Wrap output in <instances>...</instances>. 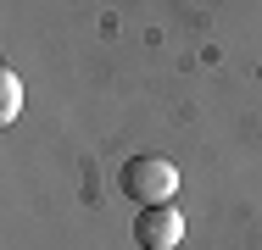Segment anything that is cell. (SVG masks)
<instances>
[{
    "label": "cell",
    "instance_id": "obj_2",
    "mask_svg": "<svg viewBox=\"0 0 262 250\" xmlns=\"http://www.w3.org/2000/svg\"><path fill=\"white\" fill-rule=\"evenodd\" d=\"M179 239H184L179 206H140V217H134V245L140 250H179Z\"/></svg>",
    "mask_w": 262,
    "mask_h": 250
},
{
    "label": "cell",
    "instance_id": "obj_3",
    "mask_svg": "<svg viewBox=\"0 0 262 250\" xmlns=\"http://www.w3.org/2000/svg\"><path fill=\"white\" fill-rule=\"evenodd\" d=\"M17 111H23V78L0 67V122H17Z\"/></svg>",
    "mask_w": 262,
    "mask_h": 250
},
{
    "label": "cell",
    "instance_id": "obj_1",
    "mask_svg": "<svg viewBox=\"0 0 262 250\" xmlns=\"http://www.w3.org/2000/svg\"><path fill=\"white\" fill-rule=\"evenodd\" d=\"M117 189L134 200V206H173V195H179V167L167 156H157V150L128 156L123 172H117Z\"/></svg>",
    "mask_w": 262,
    "mask_h": 250
}]
</instances>
